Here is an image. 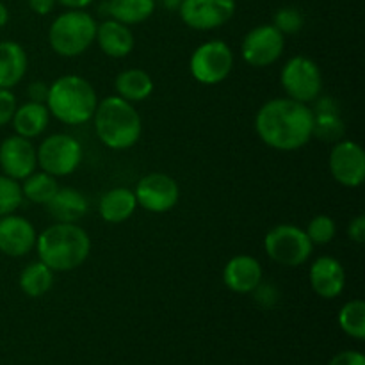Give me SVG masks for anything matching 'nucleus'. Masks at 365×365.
<instances>
[{"label": "nucleus", "instance_id": "1", "mask_svg": "<svg viewBox=\"0 0 365 365\" xmlns=\"http://www.w3.org/2000/svg\"><path fill=\"white\" fill-rule=\"evenodd\" d=\"M257 135L264 145L280 152H294L312 139L314 113L307 103L273 98L255 116Z\"/></svg>", "mask_w": 365, "mask_h": 365}, {"label": "nucleus", "instance_id": "2", "mask_svg": "<svg viewBox=\"0 0 365 365\" xmlns=\"http://www.w3.org/2000/svg\"><path fill=\"white\" fill-rule=\"evenodd\" d=\"M36 250L39 260L53 273H66L86 262L91 252V239L77 223H56L38 235Z\"/></svg>", "mask_w": 365, "mask_h": 365}, {"label": "nucleus", "instance_id": "3", "mask_svg": "<svg viewBox=\"0 0 365 365\" xmlns=\"http://www.w3.org/2000/svg\"><path fill=\"white\" fill-rule=\"evenodd\" d=\"M91 120L95 121L96 138L110 150H128L141 139V116L134 103L118 95L98 102Z\"/></svg>", "mask_w": 365, "mask_h": 365}, {"label": "nucleus", "instance_id": "4", "mask_svg": "<svg viewBox=\"0 0 365 365\" xmlns=\"http://www.w3.org/2000/svg\"><path fill=\"white\" fill-rule=\"evenodd\" d=\"M45 106L50 116L64 125L88 123L98 106L91 82L81 75H63L48 86Z\"/></svg>", "mask_w": 365, "mask_h": 365}, {"label": "nucleus", "instance_id": "5", "mask_svg": "<svg viewBox=\"0 0 365 365\" xmlns=\"http://www.w3.org/2000/svg\"><path fill=\"white\" fill-rule=\"evenodd\" d=\"M96 20L84 9H68L52 21L48 43L61 57H78L95 43Z\"/></svg>", "mask_w": 365, "mask_h": 365}, {"label": "nucleus", "instance_id": "6", "mask_svg": "<svg viewBox=\"0 0 365 365\" xmlns=\"http://www.w3.org/2000/svg\"><path fill=\"white\" fill-rule=\"evenodd\" d=\"M264 248L273 262L285 267L303 266L314 252V245L307 232L291 223L271 228L264 239Z\"/></svg>", "mask_w": 365, "mask_h": 365}, {"label": "nucleus", "instance_id": "7", "mask_svg": "<svg viewBox=\"0 0 365 365\" xmlns=\"http://www.w3.org/2000/svg\"><path fill=\"white\" fill-rule=\"evenodd\" d=\"M280 84L287 98L310 103L323 91V73L310 57L294 56L280 71Z\"/></svg>", "mask_w": 365, "mask_h": 365}, {"label": "nucleus", "instance_id": "8", "mask_svg": "<svg viewBox=\"0 0 365 365\" xmlns=\"http://www.w3.org/2000/svg\"><path fill=\"white\" fill-rule=\"evenodd\" d=\"M234 68V52L221 39L202 43L189 59V71L200 84L216 86L230 75Z\"/></svg>", "mask_w": 365, "mask_h": 365}, {"label": "nucleus", "instance_id": "9", "mask_svg": "<svg viewBox=\"0 0 365 365\" xmlns=\"http://www.w3.org/2000/svg\"><path fill=\"white\" fill-rule=\"evenodd\" d=\"M39 170L52 177H68L75 173L82 163V146L73 135L52 134L43 139L36 148Z\"/></svg>", "mask_w": 365, "mask_h": 365}, {"label": "nucleus", "instance_id": "10", "mask_svg": "<svg viewBox=\"0 0 365 365\" xmlns=\"http://www.w3.org/2000/svg\"><path fill=\"white\" fill-rule=\"evenodd\" d=\"M285 48V36L269 25H257L241 43V53L246 64L253 68H266L277 63Z\"/></svg>", "mask_w": 365, "mask_h": 365}, {"label": "nucleus", "instance_id": "11", "mask_svg": "<svg viewBox=\"0 0 365 365\" xmlns=\"http://www.w3.org/2000/svg\"><path fill=\"white\" fill-rule=\"evenodd\" d=\"M134 195L138 200V207L153 214H164L178 203L180 187L170 175L148 173L139 178Z\"/></svg>", "mask_w": 365, "mask_h": 365}, {"label": "nucleus", "instance_id": "12", "mask_svg": "<svg viewBox=\"0 0 365 365\" xmlns=\"http://www.w3.org/2000/svg\"><path fill=\"white\" fill-rule=\"evenodd\" d=\"M235 7V0H182L178 14L195 31H214L234 18Z\"/></svg>", "mask_w": 365, "mask_h": 365}, {"label": "nucleus", "instance_id": "13", "mask_svg": "<svg viewBox=\"0 0 365 365\" xmlns=\"http://www.w3.org/2000/svg\"><path fill=\"white\" fill-rule=\"evenodd\" d=\"M330 173L337 184L344 187H360L365 178V153L359 143L341 139L334 143L330 152Z\"/></svg>", "mask_w": 365, "mask_h": 365}, {"label": "nucleus", "instance_id": "14", "mask_svg": "<svg viewBox=\"0 0 365 365\" xmlns=\"http://www.w3.org/2000/svg\"><path fill=\"white\" fill-rule=\"evenodd\" d=\"M0 168L2 173L21 182L38 168V153L31 139L14 134L0 145Z\"/></svg>", "mask_w": 365, "mask_h": 365}, {"label": "nucleus", "instance_id": "15", "mask_svg": "<svg viewBox=\"0 0 365 365\" xmlns=\"http://www.w3.org/2000/svg\"><path fill=\"white\" fill-rule=\"evenodd\" d=\"M34 225L24 216L9 214L0 217V252L7 257H25L36 248Z\"/></svg>", "mask_w": 365, "mask_h": 365}, {"label": "nucleus", "instance_id": "16", "mask_svg": "<svg viewBox=\"0 0 365 365\" xmlns=\"http://www.w3.org/2000/svg\"><path fill=\"white\" fill-rule=\"evenodd\" d=\"M310 287L323 299H334L342 294L346 285V271L334 257L323 255L316 259L309 271Z\"/></svg>", "mask_w": 365, "mask_h": 365}, {"label": "nucleus", "instance_id": "17", "mask_svg": "<svg viewBox=\"0 0 365 365\" xmlns=\"http://www.w3.org/2000/svg\"><path fill=\"white\" fill-rule=\"evenodd\" d=\"M264 278L262 266L252 255L232 257L223 267V284L237 294H252Z\"/></svg>", "mask_w": 365, "mask_h": 365}, {"label": "nucleus", "instance_id": "18", "mask_svg": "<svg viewBox=\"0 0 365 365\" xmlns=\"http://www.w3.org/2000/svg\"><path fill=\"white\" fill-rule=\"evenodd\" d=\"M95 41L98 43L100 50L113 59H123L135 46L130 27L113 18H107L102 24H98Z\"/></svg>", "mask_w": 365, "mask_h": 365}, {"label": "nucleus", "instance_id": "19", "mask_svg": "<svg viewBox=\"0 0 365 365\" xmlns=\"http://www.w3.org/2000/svg\"><path fill=\"white\" fill-rule=\"evenodd\" d=\"M45 209L56 223H77L88 214L89 203L77 189L59 187Z\"/></svg>", "mask_w": 365, "mask_h": 365}, {"label": "nucleus", "instance_id": "20", "mask_svg": "<svg viewBox=\"0 0 365 365\" xmlns=\"http://www.w3.org/2000/svg\"><path fill=\"white\" fill-rule=\"evenodd\" d=\"M29 59L24 46L16 41H0V88L13 89L24 81Z\"/></svg>", "mask_w": 365, "mask_h": 365}, {"label": "nucleus", "instance_id": "21", "mask_svg": "<svg viewBox=\"0 0 365 365\" xmlns=\"http://www.w3.org/2000/svg\"><path fill=\"white\" fill-rule=\"evenodd\" d=\"M138 209V200L132 189L114 187L100 198L98 212L106 223L118 225L127 221Z\"/></svg>", "mask_w": 365, "mask_h": 365}, {"label": "nucleus", "instance_id": "22", "mask_svg": "<svg viewBox=\"0 0 365 365\" xmlns=\"http://www.w3.org/2000/svg\"><path fill=\"white\" fill-rule=\"evenodd\" d=\"M13 128L18 135L27 139H36L46 130L50 123L48 107L45 103L25 102L16 107L13 116Z\"/></svg>", "mask_w": 365, "mask_h": 365}, {"label": "nucleus", "instance_id": "23", "mask_svg": "<svg viewBox=\"0 0 365 365\" xmlns=\"http://www.w3.org/2000/svg\"><path fill=\"white\" fill-rule=\"evenodd\" d=\"M114 88H116V95L127 102H143L153 93V78L148 71L141 68H128L118 73Z\"/></svg>", "mask_w": 365, "mask_h": 365}, {"label": "nucleus", "instance_id": "24", "mask_svg": "<svg viewBox=\"0 0 365 365\" xmlns=\"http://www.w3.org/2000/svg\"><path fill=\"white\" fill-rule=\"evenodd\" d=\"M155 0H109L107 14L125 25H138L155 13Z\"/></svg>", "mask_w": 365, "mask_h": 365}, {"label": "nucleus", "instance_id": "25", "mask_svg": "<svg viewBox=\"0 0 365 365\" xmlns=\"http://www.w3.org/2000/svg\"><path fill=\"white\" fill-rule=\"evenodd\" d=\"M20 289L29 298H41L52 289L53 271L41 260L27 264L20 273Z\"/></svg>", "mask_w": 365, "mask_h": 365}, {"label": "nucleus", "instance_id": "26", "mask_svg": "<svg viewBox=\"0 0 365 365\" xmlns=\"http://www.w3.org/2000/svg\"><path fill=\"white\" fill-rule=\"evenodd\" d=\"M20 185L24 200H29V202L43 207L53 198V195H56L57 189H59L57 178L43 170L34 171V173L29 175L27 178L21 180Z\"/></svg>", "mask_w": 365, "mask_h": 365}, {"label": "nucleus", "instance_id": "27", "mask_svg": "<svg viewBox=\"0 0 365 365\" xmlns=\"http://www.w3.org/2000/svg\"><path fill=\"white\" fill-rule=\"evenodd\" d=\"M339 324L342 331L356 341L365 339V303L362 299H351L339 312Z\"/></svg>", "mask_w": 365, "mask_h": 365}, {"label": "nucleus", "instance_id": "28", "mask_svg": "<svg viewBox=\"0 0 365 365\" xmlns=\"http://www.w3.org/2000/svg\"><path fill=\"white\" fill-rule=\"evenodd\" d=\"M344 121L339 110H327V113H314V130L312 138H319L321 141L337 143L344 138Z\"/></svg>", "mask_w": 365, "mask_h": 365}, {"label": "nucleus", "instance_id": "29", "mask_svg": "<svg viewBox=\"0 0 365 365\" xmlns=\"http://www.w3.org/2000/svg\"><path fill=\"white\" fill-rule=\"evenodd\" d=\"M24 203L20 182L7 175H0V217L14 214V210L20 209Z\"/></svg>", "mask_w": 365, "mask_h": 365}, {"label": "nucleus", "instance_id": "30", "mask_svg": "<svg viewBox=\"0 0 365 365\" xmlns=\"http://www.w3.org/2000/svg\"><path fill=\"white\" fill-rule=\"evenodd\" d=\"M305 232L314 246L316 245L324 246V245H330V242L335 239V234H337V225H335V221L331 220L330 216L319 214V216L310 220V223L307 225Z\"/></svg>", "mask_w": 365, "mask_h": 365}, {"label": "nucleus", "instance_id": "31", "mask_svg": "<svg viewBox=\"0 0 365 365\" xmlns=\"http://www.w3.org/2000/svg\"><path fill=\"white\" fill-rule=\"evenodd\" d=\"M273 25L282 32V34H298L305 25L302 11L296 7H282L274 13Z\"/></svg>", "mask_w": 365, "mask_h": 365}, {"label": "nucleus", "instance_id": "32", "mask_svg": "<svg viewBox=\"0 0 365 365\" xmlns=\"http://www.w3.org/2000/svg\"><path fill=\"white\" fill-rule=\"evenodd\" d=\"M16 107V96L13 95V91L0 88V127H6L13 121Z\"/></svg>", "mask_w": 365, "mask_h": 365}, {"label": "nucleus", "instance_id": "33", "mask_svg": "<svg viewBox=\"0 0 365 365\" xmlns=\"http://www.w3.org/2000/svg\"><path fill=\"white\" fill-rule=\"evenodd\" d=\"M253 292H255L257 302L262 303L264 307L274 305V303H277V299H278V292L274 291L273 285H264L262 282H260L259 287H257Z\"/></svg>", "mask_w": 365, "mask_h": 365}, {"label": "nucleus", "instance_id": "34", "mask_svg": "<svg viewBox=\"0 0 365 365\" xmlns=\"http://www.w3.org/2000/svg\"><path fill=\"white\" fill-rule=\"evenodd\" d=\"M348 237L356 245H362L365 241V216H356L348 225Z\"/></svg>", "mask_w": 365, "mask_h": 365}, {"label": "nucleus", "instance_id": "35", "mask_svg": "<svg viewBox=\"0 0 365 365\" xmlns=\"http://www.w3.org/2000/svg\"><path fill=\"white\" fill-rule=\"evenodd\" d=\"M328 365H365V356L360 351H342Z\"/></svg>", "mask_w": 365, "mask_h": 365}, {"label": "nucleus", "instance_id": "36", "mask_svg": "<svg viewBox=\"0 0 365 365\" xmlns=\"http://www.w3.org/2000/svg\"><path fill=\"white\" fill-rule=\"evenodd\" d=\"M27 96L31 102L45 103L46 96H48V84H45L43 81L31 82V86L27 88Z\"/></svg>", "mask_w": 365, "mask_h": 365}, {"label": "nucleus", "instance_id": "37", "mask_svg": "<svg viewBox=\"0 0 365 365\" xmlns=\"http://www.w3.org/2000/svg\"><path fill=\"white\" fill-rule=\"evenodd\" d=\"M56 4V0H29V7L39 16H46V14L52 13Z\"/></svg>", "mask_w": 365, "mask_h": 365}, {"label": "nucleus", "instance_id": "38", "mask_svg": "<svg viewBox=\"0 0 365 365\" xmlns=\"http://www.w3.org/2000/svg\"><path fill=\"white\" fill-rule=\"evenodd\" d=\"M57 4H61L66 9H86L88 6H91L95 0H56Z\"/></svg>", "mask_w": 365, "mask_h": 365}, {"label": "nucleus", "instance_id": "39", "mask_svg": "<svg viewBox=\"0 0 365 365\" xmlns=\"http://www.w3.org/2000/svg\"><path fill=\"white\" fill-rule=\"evenodd\" d=\"M182 0H155V6H163L168 11H178Z\"/></svg>", "mask_w": 365, "mask_h": 365}, {"label": "nucleus", "instance_id": "40", "mask_svg": "<svg viewBox=\"0 0 365 365\" xmlns=\"http://www.w3.org/2000/svg\"><path fill=\"white\" fill-rule=\"evenodd\" d=\"M7 21H9V9H7L6 4L0 0V29L6 27Z\"/></svg>", "mask_w": 365, "mask_h": 365}]
</instances>
